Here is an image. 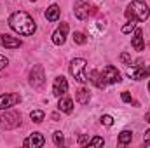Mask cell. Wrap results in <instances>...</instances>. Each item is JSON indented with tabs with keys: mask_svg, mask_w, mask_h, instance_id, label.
<instances>
[{
	"mask_svg": "<svg viewBox=\"0 0 150 148\" xmlns=\"http://www.w3.org/2000/svg\"><path fill=\"white\" fill-rule=\"evenodd\" d=\"M91 9H93V7H91L89 0H77V2H75V16H77L80 21H86V19L89 18V14L93 12Z\"/></svg>",
	"mask_w": 150,
	"mask_h": 148,
	"instance_id": "6",
	"label": "cell"
},
{
	"mask_svg": "<svg viewBox=\"0 0 150 148\" xmlns=\"http://www.w3.org/2000/svg\"><path fill=\"white\" fill-rule=\"evenodd\" d=\"M103 138H93L89 140V147H103Z\"/></svg>",
	"mask_w": 150,
	"mask_h": 148,
	"instance_id": "26",
	"label": "cell"
},
{
	"mask_svg": "<svg viewBox=\"0 0 150 148\" xmlns=\"http://www.w3.org/2000/svg\"><path fill=\"white\" fill-rule=\"evenodd\" d=\"M149 92H150V82H149Z\"/></svg>",
	"mask_w": 150,
	"mask_h": 148,
	"instance_id": "32",
	"label": "cell"
},
{
	"mask_svg": "<svg viewBox=\"0 0 150 148\" xmlns=\"http://www.w3.org/2000/svg\"><path fill=\"white\" fill-rule=\"evenodd\" d=\"M58 110L59 111H65V113H72L74 110V101L67 96H61L59 98V103H58Z\"/></svg>",
	"mask_w": 150,
	"mask_h": 148,
	"instance_id": "16",
	"label": "cell"
},
{
	"mask_svg": "<svg viewBox=\"0 0 150 148\" xmlns=\"http://www.w3.org/2000/svg\"><path fill=\"white\" fill-rule=\"evenodd\" d=\"M44 136L40 134V132H33V134H30L25 141H23V145L25 147H30V148H40L44 145Z\"/></svg>",
	"mask_w": 150,
	"mask_h": 148,
	"instance_id": "12",
	"label": "cell"
},
{
	"mask_svg": "<svg viewBox=\"0 0 150 148\" xmlns=\"http://www.w3.org/2000/svg\"><path fill=\"white\" fill-rule=\"evenodd\" d=\"M126 18L129 19V21H145L147 18L150 16V9L149 5L145 4V2H142V0H133L129 5H127V9H126Z\"/></svg>",
	"mask_w": 150,
	"mask_h": 148,
	"instance_id": "2",
	"label": "cell"
},
{
	"mask_svg": "<svg viewBox=\"0 0 150 148\" xmlns=\"http://www.w3.org/2000/svg\"><path fill=\"white\" fill-rule=\"evenodd\" d=\"M86 68H87V61L84 58H75V59H72V63H70V73H72V77H74L79 84H86L89 80V77L86 73Z\"/></svg>",
	"mask_w": 150,
	"mask_h": 148,
	"instance_id": "3",
	"label": "cell"
},
{
	"mask_svg": "<svg viewBox=\"0 0 150 148\" xmlns=\"http://www.w3.org/2000/svg\"><path fill=\"white\" fill-rule=\"evenodd\" d=\"M30 2H37V0H30Z\"/></svg>",
	"mask_w": 150,
	"mask_h": 148,
	"instance_id": "33",
	"label": "cell"
},
{
	"mask_svg": "<svg viewBox=\"0 0 150 148\" xmlns=\"http://www.w3.org/2000/svg\"><path fill=\"white\" fill-rule=\"evenodd\" d=\"M30 117H32V120H33V122L40 124V122L44 120V111H42V110H35V111H32V113H30Z\"/></svg>",
	"mask_w": 150,
	"mask_h": 148,
	"instance_id": "22",
	"label": "cell"
},
{
	"mask_svg": "<svg viewBox=\"0 0 150 148\" xmlns=\"http://www.w3.org/2000/svg\"><path fill=\"white\" fill-rule=\"evenodd\" d=\"M68 92V82L65 77H56L54 78V84H52V94L56 98H61Z\"/></svg>",
	"mask_w": 150,
	"mask_h": 148,
	"instance_id": "9",
	"label": "cell"
},
{
	"mask_svg": "<svg viewBox=\"0 0 150 148\" xmlns=\"http://www.w3.org/2000/svg\"><path fill=\"white\" fill-rule=\"evenodd\" d=\"M101 75H103V78H105V82L107 84H119L122 78H120V72L112 66V65H107L103 70H101Z\"/></svg>",
	"mask_w": 150,
	"mask_h": 148,
	"instance_id": "8",
	"label": "cell"
},
{
	"mask_svg": "<svg viewBox=\"0 0 150 148\" xmlns=\"http://www.w3.org/2000/svg\"><path fill=\"white\" fill-rule=\"evenodd\" d=\"M143 143H145V147H150V129L145 132V136H143Z\"/></svg>",
	"mask_w": 150,
	"mask_h": 148,
	"instance_id": "30",
	"label": "cell"
},
{
	"mask_svg": "<svg viewBox=\"0 0 150 148\" xmlns=\"http://www.w3.org/2000/svg\"><path fill=\"white\" fill-rule=\"evenodd\" d=\"M67 33H68V25H67V23H61V25L58 26V30L52 33V42H54L56 45H63L65 40H67Z\"/></svg>",
	"mask_w": 150,
	"mask_h": 148,
	"instance_id": "10",
	"label": "cell"
},
{
	"mask_svg": "<svg viewBox=\"0 0 150 148\" xmlns=\"http://www.w3.org/2000/svg\"><path fill=\"white\" fill-rule=\"evenodd\" d=\"M52 140H54V145H56V147H63V145H65V138H63V132H61V131H56V132L52 134Z\"/></svg>",
	"mask_w": 150,
	"mask_h": 148,
	"instance_id": "20",
	"label": "cell"
},
{
	"mask_svg": "<svg viewBox=\"0 0 150 148\" xmlns=\"http://www.w3.org/2000/svg\"><path fill=\"white\" fill-rule=\"evenodd\" d=\"M134 28H136V23H134V21H129V23H126V25L122 26V33H131Z\"/></svg>",
	"mask_w": 150,
	"mask_h": 148,
	"instance_id": "23",
	"label": "cell"
},
{
	"mask_svg": "<svg viewBox=\"0 0 150 148\" xmlns=\"http://www.w3.org/2000/svg\"><path fill=\"white\" fill-rule=\"evenodd\" d=\"M45 82V75H44V68L42 65H35L30 72V84L35 87V89H40Z\"/></svg>",
	"mask_w": 150,
	"mask_h": 148,
	"instance_id": "5",
	"label": "cell"
},
{
	"mask_svg": "<svg viewBox=\"0 0 150 148\" xmlns=\"http://www.w3.org/2000/svg\"><path fill=\"white\" fill-rule=\"evenodd\" d=\"M89 80H91L98 89H105V85H107V82H105L101 72H98V70H93V72L89 73Z\"/></svg>",
	"mask_w": 150,
	"mask_h": 148,
	"instance_id": "15",
	"label": "cell"
},
{
	"mask_svg": "<svg viewBox=\"0 0 150 148\" xmlns=\"http://www.w3.org/2000/svg\"><path fill=\"white\" fill-rule=\"evenodd\" d=\"M75 99H77V103H80V105H87L89 103V99H91V94H89V91L87 89H79L77 91V94H75Z\"/></svg>",
	"mask_w": 150,
	"mask_h": 148,
	"instance_id": "18",
	"label": "cell"
},
{
	"mask_svg": "<svg viewBox=\"0 0 150 148\" xmlns=\"http://www.w3.org/2000/svg\"><path fill=\"white\" fill-rule=\"evenodd\" d=\"M45 18H47V21H51V23L58 21V19H59V7H58L56 4H52V5L45 11Z\"/></svg>",
	"mask_w": 150,
	"mask_h": 148,
	"instance_id": "17",
	"label": "cell"
},
{
	"mask_svg": "<svg viewBox=\"0 0 150 148\" xmlns=\"http://www.w3.org/2000/svg\"><path fill=\"white\" fill-rule=\"evenodd\" d=\"M134 51H143L145 47V38H143V30L142 28H134V35H133V40H131Z\"/></svg>",
	"mask_w": 150,
	"mask_h": 148,
	"instance_id": "14",
	"label": "cell"
},
{
	"mask_svg": "<svg viewBox=\"0 0 150 148\" xmlns=\"http://www.w3.org/2000/svg\"><path fill=\"white\" fill-rule=\"evenodd\" d=\"M145 122H149V124H150V113H147V115H145Z\"/></svg>",
	"mask_w": 150,
	"mask_h": 148,
	"instance_id": "31",
	"label": "cell"
},
{
	"mask_svg": "<svg viewBox=\"0 0 150 148\" xmlns=\"http://www.w3.org/2000/svg\"><path fill=\"white\" fill-rule=\"evenodd\" d=\"M120 98H122V101H124V103H131V101H133V98H131V94H129V92H122V94H120Z\"/></svg>",
	"mask_w": 150,
	"mask_h": 148,
	"instance_id": "27",
	"label": "cell"
},
{
	"mask_svg": "<svg viewBox=\"0 0 150 148\" xmlns=\"http://www.w3.org/2000/svg\"><path fill=\"white\" fill-rule=\"evenodd\" d=\"M9 25H11V28H12L16 33H19V35H33L35 30H37V25H35V21L32 19V16L26 14V12H23V11H18V12L11 14Z\"/></svg>",
	"mask_w": 150,
	"mask_h": 148,
	"instance_id": "1",
	"label": "cell"
},
{
	"mask_svg": "<svg viewBox=\"0 0 150 148\" xmlns=\"http://www.w3.org/2000/svg\"><path fill=\"white\" fill-rule=\"evenodd\" d=\"M21 124V115L18 111H5L4 115H0V129H16Z\"/></svg>",
	"mask_w": 150,
	"mask_h": 148,
	"instance_id": "4",
	"label": "cell"
},
{
	"mask_svg": "<svg viewBox=\"0 0 150 148\" xmlns=\"http://www.w3.org/2000/svg\"><path fill=\"white\" fill-rule=\"evenodd\" d=\"M7 63H9V61H7V58H5V56H0V72L7 66Z\"/></svg>",
	"mask_w": 150,
	"mask_h": 148,
	"instance_id": "29",
	"label": "cell"
},
{
	"mask_svg": "<svg viewBox=\"0 0 150 148\" xmlns=\"http://www.w3.org/2000/svg\"><path fill=\"white\" fill-rule=\"evenodd\" d=\"M0 44H2L4 47H7V49H18V47H21V40H19V38L11 37V35H7V33L0 35Z\"/></svg>",
	"mask_w": 150,
	"mask_h": 148,
	"instance_id": "13",
	"label": "cell"
},
{
	"mask_svg": "<svg viewBox=\"0 0 150 148\" xmlns=\"http://www.w3.org/2000/svg\"><path fill=\"white\" fill-rule=\"evenodd\" d=\"M101 124L107 125V127H112L113 125V118L110 117V115H103V117H101Z\"/></svg>",
	"mask_w": 150,
	"mask_h": 148,
	"instance_id": "25",
	"label": "cell"
},
{
	"mask_svg": "<svg viewBox=\"0 0 150 148\" xmlns=\"http://www.w3.org/2000/svg\"><path fill=\"white\" fill-rule=\"evenodd\" d=\"M79 145H80V147L89 145V138H87V136H80V138H79Z\"/></svg>",
	"mask_w": 150,
	"mask_h": 148,
	"instance_id": "28",
	"label": "cell"
},
{
	"mask_svg": "<svg viewBox=\"0 0 150 148\" xmlns=\"http://www.w3.org/2000/svg\"><path fill=\"white\" fill-rule=\"evenodd\" d=\"M19 101H21V96H19V94L5 92V94H2V96H0V110H9V108L16 106Z\"/></svg>",
	"mask_w": 150,
	"mask_h": 148,
	"instance_id": "7",
	"label": "cell"
},
{
	"mask_svg": "<svg viewBox=\"0 0 150 148\" xmlns=\"http://www.w3.org/2000/svg\"><path fill=\"white\" fill-rule=\"evenodd\" d=\"M127 75L133 78V80H142V78H147L150 77V66H136V68H129Z\"/></svg>",
	"mask_w": 150,
	"mask_h": 148,
	"instance_id": "11",
	"label": "cell"
},
{
	"mask_svg": "<svg viewBox=\"0 0 150 148\" xmlns=\"http://www.w3.org/2000/svg\"><path fill=\"white\" fill-rule=\"evenodd\" d=\"M131 140H133V132L131 131H122L119 134V143L120 145H127V143H131Z\"/></svg>",
	"mask_w": 150,
	"mask_h": 148,
	"instance_id": "19",
	"label": "cell"
},
{
	"mask_svg": "<svg viewBox=\"0 0 150 148\" xmlns=\"http://www.w3.org/2000/svg\"><path fill=\"white\" fill-rule=\"evenodd\" d=\"M74 42H75V44H79V45H84V44L87 42V38H86V35H84V33L75 32V33H74Z\"/></svg>",
	"mask_w": 150,
	"mask_h": 148,
	"instance_id": "21",
	"label": "cell"
},
{
	"mask_svg": "<svg viewBox=\"0 0 150 148\" xmlns=\"http://www.w3.org/2000/svg\"><path fill=\"white\" fill-rule=\"evenodd\" d=\"M119 59H120L124 65H131V63H133V59H131V54H127V52H120Z\"/></svg>",
	"mask_w": 150,
	"mask_h": 148,
	"instance_id": "24",
	"label": "cell"
}]
</instances>
